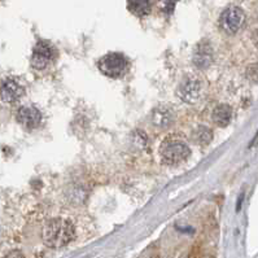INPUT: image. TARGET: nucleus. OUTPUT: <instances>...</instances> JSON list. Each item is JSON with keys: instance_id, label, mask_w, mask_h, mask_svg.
<instances>
[{"instance_id": "11", "label": "nucleus", "mask_w": 258, "mask_h": 258, "mask_svg": "<svg viewBox=\"0 0 258 258\" xmlns=\"http://www.w3.org/2000/svg\"><path fill=\"white\" fill-rule=\"evenodd\" d=\"M127 10L138 17H146L152 11V0H127Z\"/></svg>"}, {"instance_id": "8", "label": "nucleus", "mask_w": 258, "mask_h": 258, "mask_svg": "<svg viewBox=\"0 0 258 258\" xmlns=\"http://www.w3.org/2000/svg\"><path fill=\"white\" fill-rule=\"evenodd\" d=\"M16 119L19 121V123L21 126H24L25 128L28 130H33V128H37L38 126L42 122V114H40L39 110L34 106H21L19 110H17V114H16Z\"/></svg>"}, {"instance_id": "3", "label": "nucleus", "mask_w": 258, "mask_h": 258, "mask_svg": "<svg viewBox=\"0 0 258 258\" xmlns=\"http://www.w3.org/2000/svg\"><path fill=\"white\" fill-rule=\"evenodd\" d=\"M127 60L121 53H108L106 56L101 57L99 61V69L104 76L109 77V78H119L124 74L127 70Z\"/></svg>"}, {"instance_id": "13", "label": "nucleus", "mask_w": 258, "mask_h": 258, "mask_svg": "<svg viewBox=\"0 0 258 258\" xmlns=\"http://www.w3.org/2000/svg\"><path fill=\"white\" fill-rule=\"evenodd\" d=\"M192 139L200 146H208L213 140V131L207 126H199L196 130L192 133Z\"/></svg>"}, {"instance_id": "12", "label": "nucleus", "mask_w": 258, "mask_h": 258, "mask_svg": "<svg viewBox=\"0 0 258 258\" xmlns=\"http://www.w3.org/2000/svg\"><path fill=\"white\" fill-rule=\"evenodd\" d=\"M173 119L174 114L171 112V109L165 108V106L155 109V112L152 114V122L156 126H158V127H166V126H169L173 122Z\"/></svg>"}, {"instance_id": "7", "label": "nucleus", "mask_w": 258, "mask_h": 258, "mask_svg": "<svg viewBox=\"0 0 258 258\" xmlns=\"http://www.w3.org/2000/svg\"><path fill=\"white\" fill-rule=\"evenodd\" d=\"M192 61H194V65L198 69H208L213 62L212 44L207 40H201L198 46L195 47Z\"/></svg>"}, {"instance_id": "10", "label": "nucleus", "mask_w": 258, "mask_h": 258, "mask_svg": "<svg viewBox=\"0 0 258 258\" xmlns=\"http://www.w3.org/2000/svg\"><path fill=\"white\" fill-rule=\"evenodd\" d=\"M232 118V109L231 106H228L227 104H219L218 106L214 108L212 113V119L213 122L219 126V127H226L228 126Z\"/></svg>"}, {"instance_id": "2", "label": "nucleus", "mask_w": 258, "mask_h": 258, "mask_svg": "<svg viewBox=\"0 0 258 258\" xmlns=\"http://www.w3.org/2000/svg\"><path fill=\"white\" fill-rule=\"evenodd\" d=\"M161 160L167 165H175L185 161L191 155V149L182 140H166L160 148Z\"/></svg>"}, {"instance_id": "4", "label": "nucleus", "mask_w": 258, "mask_h": 258, "mask_svg": "<svg viewBox=\"0 0 258 258\" xmlns=\"http://www.w3.org/2000/svg\"><path fill=\"white\" fill-rule=\"evenodd\" d=\"M245 21V13L244 11L236 6H231L222 12L219 17V25L221 29L226 34H236L241 29Z\"/></svg>"}, {"instance_id": "5", "label": "nucleus", "mask_w": 258, "mask_h": 258, "mask_svg": "<svg viewBox=\"0 0 258 258\" xmlns=\"http://www.w3.org/2000/svg\"><path fill=\"white\" fill-rule=\"evenodd\" d=\"M203 94V82L199 77H187L176 88V96L179 97L183 103L195 104L198 103Z\"/></svg>"}, {"instance_id": "6", "label": "nucleus", "mask_w": 258, "mask_h": 258, "mask_svg": "<svg viewBox=\"0 0 258 258\" xmlns=\"http://www.w3.org/2000/svg\"><path fill=\"white\" fill-rule=\"evenodd\" d=\"M53 55H55L53 48L49 46V43L39 40L34 47L33 55H31V65H33L34 69L43 70L51 62Z\"/></svg>"}, {"instance_id": "1", "label": "nucleus", "mask_w": 258, "mask_h": 258, "mask_svg": "<svg viewBox=\"0 0 258 258\" xmlns=\"http://www.w3.org/2000/svg\"><path fill=\"white\" fill-rule=\"evenodd\" d=\"M76 236L73 223L67 219L55 218L48 221L43 228V241L49 248H61L72 241Z\"/></svg>"}, {"instance_id": "16", "label": "nucleus", "mask_w": 258, "mask_h": 258, "mask_svg": "<svg viewBox=\"0 0 258 258\" xmlns=\"http://www.w3.org/2000/svg\"><path fill=\"white\" fill-rule=\"evenodd\" d=\"M4 258H25V255L21 250H17V249H16V250H11Z\"/></svg>"}, {"instance_id": "15", "label": "nucleus", "mask_w": 258, "mask_h": 258, "mask_svg": "<svg viewBox=\"0 0 258 258\" xmlns=\"http://www.w3.org/2000/svg\"><path fill=\"white\" fill-rule=\"evenodd\" d=\"M245 76L250 82L258 83V62L250 64L248 68H246Z\"/></svg>"}, {"instance_id": "14", "label": "nucleus", "mask_w": 258, "mask_h": 258, "mask_svg": "<svg viewBox=\"0 0 258 258\" xmlns=\"http://www.w3.org/2000/svg\"><path fill=\"white\" fill-rule=\"evenodd\" d=\"M178 2H179V0H157V4L160 11H161L164 15L170 16L171 13L174 12V10H175Z\"/></svg>"}, {"instance_id": "17", "label": "nucleus", "mask_w": 258, "mask_h": 258, "mask_svg": "<svg viewBox=\"0 0 258 258\" xmlns=\"http://www.w3.org/2000/svg\"><path fill=\"white\" fill-rule=\"evenodd\" d=\"M252 42L255 47L258 48V29H255L252 34Z\"/></svg>"}, {"instance_id": "9", "label": "nucleus", "mask_w": 258, "mask_h": 258, "mask_svg": "<svg viewBox=\"0 0 258 258\" xmlns=\"http://www.w3.org/2000/svg\"><path fill=\"white\" fill-rule=\"evenodd\" d=\"M24 92V87L13 78L4 79L0 86V99L4 103H16L21 99Z\"/></svg>"}]
</instances>
